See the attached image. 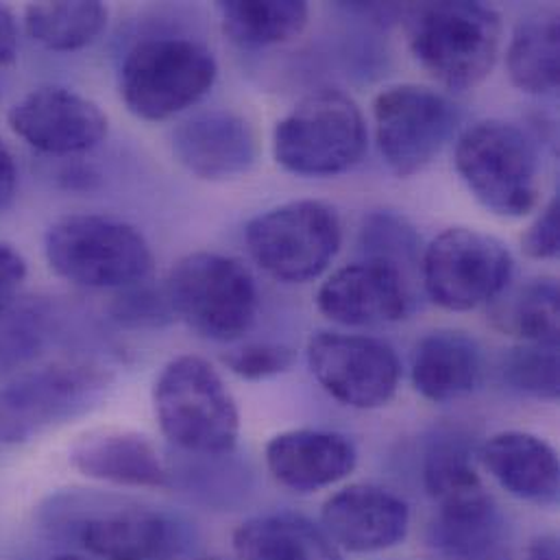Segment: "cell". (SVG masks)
Returning <instances> with one entry per match:
<instances>
[{
    "mask_svg": "<svg viewBox=\"0 0 560 560\" xmlns=\"http://www.w3.org/2000/svg\"><path fill=\"white\" fill-rule=\"evenodd\" d=\"M408 44L415 59L454 92L478 88L502 46V18L482 2H423L408 9Z\"/></svg>",
    "mask_w": 560,
    "mask_h": 560,
    "instance_id": "6da1fadb",
    "label": "cell"
},
{
    "mask_svg": "<svg viewBox=\"0 0 560 560\" xmlns=\"http://www.w3.org/2000/svg\"><path fill=\"white\" fill-rule=\"evenodd\" d=\"M153 410L162 434L182 452L214 458L238 443V406L219 371L199 355H177L160 371Z\"/></svg>",
    "mask_w": 560,
    "mask_h": 560,
    "instance_id": "7a4b0ae2",
    "label": "cell"
},
{
    "mask_svg": "<svg viewBox=\"0 0 560 560\" xmlns=\"http://www.w3.org/2000/svg\"><path fill=\"white\" fill-rule=\"evenodd\" d=\"M44 254L55 276L94 290L131 288L149 280L155 267L142 232L103 214H72L52 223Z\"/></svg>",
    "mask_w": 560,
    "mask_h": 560,
    "instance_id": "3957f363",
    "label": "cell"
},
{
    "mask_svg": "<svg viewBox=\"0 0 560 560\" xmlns=\"http://www.w3.org/2000/svg\"><path fill=\"white\" fill-rule=\"evenodd\" d=\"M217 77L219 63L203 44L173 35L149 37L120 66V96L133 116L160 122L197 105Z\"/></svg>",
    "mask_w": 560,
    "mask_h": 560,
    "instance_id": "277c9868",
    "label": "cell"
},
{
    "mask_svg": "<svg viewBox=\"0 0 560 560\" xmlns=\"http://www.w3.org/2000/svg\"><path fill=\"white\" fill-rule=\"evenodd\" d=\"M366 151V122L358 103L340 90H318L294 105L273 131V155L299 177H336Z\"/></svg>",
    "mask_w": 560,
    "mask_h": 560,
    "instance_id": "5b68a950",
    "label": "cell"
},
{
    "mask_svg": "<svg viewBox=\"0 0 560 560\" xmlns=\"http://www.w3.org/2000/svg\"><path fill=\"white\" fill-rule=\"evenodd\" d=\"M114 382L94 362H55L0 386V445H24L92 410Z\"/></svg>",
    "mask_w": 560,
    "mask_h": 560,
    "instance_id": "8992f818",
    "label": "cell"
},
{
    "mask_svg": "<svg viewBox=\"0 0 560 560\" xmlns=\"http://www.w3.org/2000/svg\"><path fill=\"white\" fill-rule=\"evenodd\" d=\"M164 290L175 316L217 342L243 338L258 318L256 280L245 265L221 254L197 252L182 258Z\"/></svg>",
    "mask_w": 560,
    "mask_h": 560,
    "instance_id": "52a82bcc",
    "label": "cell"
},
{
    "mask_svg": "<svg viewBox=\"0 0 560 560\" xmlns=\"http://www.w3.org/2000/svg\"><path fill=\"white\" fill-rule=\"evenodd\" d=\"M456 171L493 214L520 219L539 201V160L533 140L504 120H480L456 142Z\"/></svg>",
    "mask_w": 560,
    "mask_h": 560,
    "instance_id": "ba28073f",
    "label": "cell"
},
{
    "mask_svg": "<svg viewBox=\"0 0 560 560\" xmlns=\"http://www.w3.org/2000/svg\"><path fill=\"white\" fill-rule=\"evenodd\" d=\"M256 265L285 283L316 280L342 245L338 212L323 201H290L256 217L245 230Z\"/></svg>",
    "mask_w": 560,
    "mask_h": 560,
    "instance_id": "9c48e42d",
    "label": "cell"
},
{
    "mask_svg": "<svg viewBox=\"0 0 560 560\" xmlns=\"http://www.w3.org/2000/svg\"><path fill=\"white\" fill-rule=\"evenodd\" d=\"M513 278V256L502 241L469 228L439 234L421 258L428 296L452 312L476 310L500 296Z\"/></svg>",
    "mask_w": 560,
    "mask_h": 560,
    "instance_id": "30bf717a",
    "label": "cell"
},
{
    "mask_svg": "<svg viewBox=\"0 0 560 560\" xmlns=\"http://www.w3.org/2000/svg\"><path fill=\"white\" fill-rule=\"evenodd\" d=\"M373 118L386 166L397 177H412L445 149L460 122V112L445 94L404 83L375 96Z\"/></svg>",
    "mask_w": 560,
    "mask_h": 560,
    "instance_id": "8fae6325",
    "label": "cell"
},
{
    "mask_svg": "<svg viewBox=\"0 0 560 560\" xmlns=\"http://www.w3.org/2000/svg\"><path fill=\"white\" fill-rule=\"evenodd\" d=\"M307 364L327 395L358 410L386 406L401 380V364L393 347L355 334L320 331L312 336Z\"/></svg>",
    "mask_w": 560,
    "mask_h": 560,
    "instance_id": "7c38bea8",
    "label": "cell"
},
{
    "mask_svg": "<svg viewBox=\"0 0 560 560\" xmlns=\"http://www.w3.org/2000/svg\"><path fill=\"white\" fill-rule=\"evenodd\" d=\"M11 131L48 155L92 151L107 138V116L83 94L44 85L22 96L7 114Z\"/></svg>",
    "mask_w": 560,
    "mask_h": 560,
    "instance_id": "4fadbf2b",
    "label": "cell"
},
{
    "mask_svg": "<svg viewBox=\"0 0 560 560\" xmlns=\"http://www.w3.org/2000/svg\"><path fill=\"white\" fill-rule=\"evenodd\" d=\"M323 530L334 546L373 555L399 546L410 530L408 504L375 485H349L323 506Z\"/></svg>",
    "mask_w": 560,
    "mask_h": 560,
    "instance_id": "5bb4252c",
    "label": "cell"
},
{
    "mask_svg": "<svg viewBox=\"0 0 560 560\" xmlns=\"http://www.w3.org/2000/svg\"><path fill=\"white\" fill-rule=\"evenodd\" d=\"M316 305L329 320L347 327L395 323L412 310V285L393 267L362 260L327 278Z\"/></svg>",
    "mask_w": 560,
    "mask_h": 560,
    "instance_id": "9a60e30c",
    "label": "cell"
},
{
    "mask_svg": "<svg viewBox=\"0 0 560 560\" xmlns=\"http://www.w3.org/2000/svg\"><path fill=\"white\" fill-rule=\"evenodd\" d=\"M173 151L195 177L228 182L249 173L256 164L258 136L245 116L230 109H210L175 129Z\"/></svg>",
    "mask_w": 560,
    "mask_h": 560,
    "instance_id": "2e32d148",
    "label": "cell"
},
{
    "mask_svg": "<svg viewBox=\"0 0 560 560\" xmlns=\"http://www.w3.org/2000/svg\"><path fill=\"white\" fill-rule=\"evenodd\" d=\"M77 537L101 560H175L184 550L177 522L142 506L94 513L77 524Z\"/></svg>",
    "mask_w": 560,
    "mask_h": 560,
    "instance_id": "e0dca14e",
    "label": "cell"
},
{
    "mask_svg": "<svg viewBox=\"0 0 560 560\" xmlns=\"http://www.w3.org/2000/svg\"><path fill=\"white\" fill-rule=\"evenodd\" d=\"M68 460L81 476L114 487L166 489L171 485V471L153 441L133 430H90L72 443Z\"/></svg>",
    "mask_w": 560,
    "mask_h": 560,
    "instance_id": "ac0fdd59",
    "label": "cell"
},
{
    "mask_svg": "<svg viewBox=\"0 0 560 560\" xmlns=\"http://www.w3.org/2000/svg\"><path fill=\"white\" fill-rule=\"evenodd\" d=\"M428 546L434 560H513L506 522L487 489L436 504Z\"/></svg>",
    "mask_w": 560,
    "mask_h": 560,
    "instance_id": "d6986e66",
    "label": "cell"
},
{
    "mask_svg": "<svg viewBox=\"0 0 560 560\" xmlns=\"http://www.w3.org/2000/svg\"><path fill=\"white\" fill-rule=\"evenodd\" d=\"M267 467L281 487L310 493L345 480L358 463L355 447L336 432L288 430L267 445Z\"/></svg>",
    "mask_w": 560,
    "mask_h": 560,
    "instance_id": "ffe728a7",
    "label": "cell"
},
{
    "mask_svg": "<svg viewBox=\"0 0 560 560\" xmlns=\"http://www.w3.org/2000/svg\"><path fill=\"white\" fill-rule=\"evenodd\" d=\"M480 460L513 498L537 506H550L559 500V456L537 434L500 432L482 445Z\"/></svg>",
    "mask_w": 560,
    "mask_h": 560,
    "instance_id": "44dd1931",
    "label": "cell"
},
{
    "mask_svg": "<svg viewBox=\"0 0 560 560\" xmlns=\"http://www.w3.org/2000/svg\"><path fill=\"white\" fill-rule=\"evenodd\" d=\"M482 377L478 342L454 329L423 336L412 353V384L432 404H450L469 395Z\"/></svg>",
    "mask_w": 560,
    "mask_h": 560,
    "instance_id": "7402d4cb",
    "label": "cell"
},
{
    "mask_svg": "<svg viewBox=\"0 0 560 560\" xmlns=\"http://www.w3.org/2000/svg\"><path fill=\"white\" fill-rule=\"evenodd\" d=\"M238 560H342L340 550L314 522L292 515H260L234 533Z\"/></svg>",
    "mask_w": 560,
    "mask_h": 560,
    "instance_id": "603a6c76",
    "label": "cell"
},
{
    "mask_svg": "<svg viewBox=\"0 0 560 560\" xmlns=\"http://www.w3.org/2000/svg\"><path fill=\"white\" fill-rule=\"evenodd\" d=\"M506 68L517 90L535 96L552 94L560 79V20L544 9L526 15L513 31Z\"/></svg>",
    "mask_w": 560,
    "mask_h": 560,
    "instance_id": "cb8c5ba5",
    "label": "cell"
},
{
    "mask_svg": "<svg viewBox=\"0 0 560 560\" xmlns=\"http://www.w3.org/2000/svg\"><path fill=\"white\" fill-rule=\"evenodd\" d=\"M219 13L232 42L262 48L301 35L310 7L303 0H228L219 2Z\"/></svg>",
    "mask_w": 560,
    "mask_h": 560,
    "instance_id": "d4e9b609",
    "label": "cell"
},
{
    "mask_svg": "<svg viewBox=\"0 0 560 560\" xmlns=\"http://www.w3.org/2000/svg\"><path fill=\"white\" fill-rule=\"evenodd\" d=\"M109 11L96 0L33 2L24 9L26 33L48 50L70 52L90 46L107 26Z\"/></svg>",
    "mask_w": 560,
    "mask_h": 560,
    "instance_id": "484cf974",
    "label": "cell"
},
{
    "mask_svg": "<svg viewBox=\"0 0 560 560\" xmlns=\"http://www.w3.org/2000/svg\"><path fill=\"white\" fill-rule=\"evenodd\" d=\"M50 305L44 299H18L0 314V377H13L35 362L50 338Z\"/></svg>",
    "mask_w": 560,
    "mask_h": 560,
    "instance_id": "4316f807",
    "label": "cell"
},
{
    "mask_svg": "<svg viewBox=\"0 0 560 560\" xmlns=\"http://www.w3.org/2000/svg\"><path fill=\"white\" fill-rule=\"evenodd\" d=\"M360 249L364 260H377L393 267L408 283V273L417 269L421 271V238L406 219L393 212H375L364 219Z\"/></svg>",
    "mask_w": 560,
    "mask_h": 560,
    "instance_id": "83f0119b",
    "label": "cell"
},
{
    "mask_svg": "<svg viewBox=\"0 0 560 560\" xmlns=\"http://www.w3.org/2000/svg\"><path fill=\"white\" fill-rule=\"evenodd\" d=\"M423 485L434 504H445L485 489L469 450L454 439L432 443L423 460Z\"/></svg>",
    "mask_w": 560,
    "mask_h": 560,
    "instance_id": "f1b7e54d",
    "label": "cell"
},
{
    "mask_svg": "<svg viewBox=\"0 0 560 560\" xmlns=\"http://www.w3.org/2000/svg\"><path fill=\"white\" fill-rule=\"evenodd\" d=\"M506 327L528 345L559 347V283L557 280L530 281L515 296Z\"/></svg>",
    "mask_w": 560,
    "mask_h": 560,
    "instance_id": "f546056e",
    "label": "cell"
},
{
    "mask_svg": "<svg viewBox=\"0 0 560 560\" xmlns=\"http://www.w3.org/2000/svg\"><path fill=\"white\" fill-rule=\"evenodd\" d=\"M504 377L524 395L548 401L559 399V347L524 342L506 355Z\"/></svg>",
    "mask_w": 560,
    "mask_h": 560,
    "instance_id": "4dcf8cb0",
    "label": "cell"
},
{
    "mask_svg": "<svg viewBox=\"0 0 560 560\" xmlns=\"http://www.w3.org/2000/svg\"><path fill=\"white\" fill-rule=\"evenodd\" d=\"M112 314L116 320L133 327L164 325L175 316L166 290L151 288L147 281L120 290L112 303Z\"/></svg>",
    "mask_w": 560,
    "mask_h": 560,
    "instance_id": "1f68e13d",
    "label": "cell"
},
{
    "mask_svg": "<svg viewBox=\"0 0 560 560\" xmlns=\"http://www.w3.org/2000/svg\"><path fill=\"white\" fill-rule=\"evenodd\" d=\"M294 362V351L278 342H254L245 345L230 355H225V364L232 373L243 380L258 382L285 373Z\"/></svg>",
    "mask_w": 560,
    "mask_h": 560,
    "instance_id": "d6a6232c",
    "label": "cell"
},
{
    "mask_svg": "<svg viewBox=\"0 0 560 560\" xmlns=\"http://www.w3.org/2000/svg\"><path fill=\"white\" fill-rule=\"evenodd\" d=\"M524 252L535 260H552L560 252V203L555 197L524 236Z\"/></svg>",
    "mask_w": 560,
    "mask_h": 560,
    "instance_id": "836d02e7",
    "label": "cell"
},
{
    "mask_svg": "<svg viewBox=\"0 0 560 560\" xmlns=\"http://www.w3.org/2000/svg\"><path fill=\"white\" fill-rule=\"evenodd\" d=\"M24 280L26 260L11 245L0 243V314L20 299V288Z\"/></svg>",
    "mask_w": 560,
    "mask_h": 560,
    "instance_id": "e575fe53",
    "label": "cell"
},
{
    "mask_svg": "<svg viewBox=\"0 0 560 560\" xmlns=\"http://www.w3.org/2000/svg\"><path fill=\"white\" fill-rule=\"evenodd\" d=\"M18 55V24L9 7L0 4V68L15 61Z\"/></svg>",
    "mask_w": 560,
    "mask_h": 560,
    "instance_id": "d590c367",
    "label": "cell"
},
{
    "mask_svg": "<svg viewBox=\"0 0 560 560\" xmlns=\"http://www.w3.org/2000/svg\"><path fill=\"white\" fill-rule=\"evenodd\" d=\"M18 190V168L11 151L0 140V212L7 210Z\"/></svg>",
    "mask_w": 560,
    "mask_h": 560,
    "instance_id": "8d00e7d4",
    "label": "cell"
},
{
    "mask_svg": "<svg viewBox=\"0 0 560 560\" xmlns=\"http://www.w3.org/2000/svg\"><path fill=\"white\" fill-rule=\"evenodd\" d=\"M559 537L557 535H541L530 541L526 548L524 560H559Z\"/></svg>",
    "mask_w": 560,
    "mask_h": 560,
    "instance_id": "74e56055",
    "label": "cell"
},
{
    "mask_svg": "<svg viewBox=\"0 0 560 560\" xmlns=\"http://www.w3.org/2000/svg\"><path fill=\"white\" fill-rule=\"evenodd\" d=\"M50 560H88L83 559V557H74V555H61V557H55V559Z\"/></svg>",
    "mask_w": 560,
    "mask_h": 560,
    "instance_id": "f35d334b",
    "label": "cell"
},
{
    "mask_svg": "<svg viewBox=\"0 0 560 560\" xmlns=\"http://www.w3.org/2000/svg\"><path fill=\"white\" fill-rule=\"evenodd\" d=\"M199 560H221V559H199Z\"/></svg>",
    "mask_w": 560,
    "mask_h": 560,
    "instance_id": "ab89813d",
    "label": "cell"
}]
</instances>
